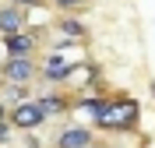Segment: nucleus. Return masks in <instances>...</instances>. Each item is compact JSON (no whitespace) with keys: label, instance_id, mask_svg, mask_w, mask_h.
I'll list each match as a JSON object with an SVG mask.
<instances>
[{"label":"nucleus","instance_id":"f257e3e1","mask_svg":"<svg viewBox=\"0 0 155 148\" xmlns=\"http://www.w3.org/2000/svg\"><path fill=\"white\" fill-rule=\"evenodd\" d=\"M141 127V106L134 95H116V106L109 109L106 120H99L92 130H106V134H134Z\"/></svg>","mask_w":155,"mask_h":148},{"label":"nucleus","instance_id":"f03ea898","mask_svg":"<svg viewBox=\"0 0 155 148\" xmlns=\"http://www.w3.org/2000/svg\"><path fill=\"white\" fill-rule=\"evenodd\" d=\"M74 67H78V60H71L67 53H57V49H49L46 57H42V71H39V78L46 81V85H67L71 81V74H74Z\"/></svg>","mask_w":155,"mask_h":148},{"label":"nucleus","instance_id":"7ed1b4c3","mask_svg":"<svg viewBox=\"0 0 155 148\" xmlns=\"http://www.w3.org/2000/svg\"><path fill=\"white\" fill-rule=\"evenodd\" d=\"M0 71H4L7 85H32L39 78V71H42V60H35V57H4Z\"/></svg>","mask_w":155,"mask_h":148},{"label":"nucleus","instance_id":"20e7f679","mask_svg":"<svg viewBox=\"0 0 155 148\" xmlns=\"http://www.w3.org/2000/svg\"><path fill=\"white\" fill-rule=\"evenodd\" d=\"M95 130L88 127V123H64V127L53 134L49 148H92L95 145Z\"/></svg>","mask_w":155,"mask_h":148},{"label":"nucleus","instance_id":"39448f33","mask_svg":"<svg viewBox=\"0 0 155 148\" xmlns=\"http://www.w3.org/2000/svg\"><path fill=\"white\" fill-rule=\"evenodd\" d=\"M46 120H49V117L42 113V106H39L35 99H32V102H21V106L11 109V127L21 130V134H35Z\"/></svg>","mask_w":155,"mask_h":148},{"label":"nucleus","instance_id":"423d86ee","mask_svg":"<svg viewBox=\"0 0 155 148\" xmlns=\"http://www.w3.org/2000/svg\"><path fill=\"white\" fill-rule=\"evenodd\" d=\"M35 102L42 106V113H46L49 120L53 117H67L71 109H74V95H71L67 88H46V92H39Z\"/></svg>","mask_w":155,"mask_h":148},{"label":"nucleus","instance_id":"0eeeda50","mask_svg":"<svg viewBox=\"0 0 155 148\" xmlns=\"http://www.w3.org/2000/svg\"><path fill=\"white\" fill-rule=\"evenodd\" d=\"M0 46L7 57H35L39 35L35 32H18V35H0Z\"/></svg>","mask_w":155,"mask_h":148},{"label":"nucleus","instance_id":"6e6552de","mask_svg":"<svg viewBox=\"0 0 155 148\" xmlns=\"http://www.w3.org/2000/svg\"><path fill=\"white\" fill-rule=\"evenodd\" d=\"M18 32H28L25 11L14 4H0V35H18Z\"/></svg>","mask_w":155,"mask_h":148},{"label":"nucleus","instance_id":"1a4fd4ad","mask_svg":"<svg viewBox=\"0 0 155 148\" xmlns=\"http://www.w3.org/2000/svg\"><path fill=\"white\" fill-rule=\"evenodd\" d=\"M57 32L64 39H71V42H85L88 39V25L78 18V14H60L57 18Z\"/></svg>","mask_w":155,"mask_h":148},{"label":"nucleus","instance_id":"9d476101","mask_svg":"<svg viewBox=\"0 0 155 148\" xmlns=\"http://www.w3.org/2000/svg\"><path fill=\"white\" fill-rule=\"evenodd\" d=\"M0 99L14 109V106H21V102H32L35 95H32V85H7V88L0 92Z\"/></svg>","mask_w":155,"mask_h":148},{"label":"nucleus","instance_id":"9b49d317","mask_svg":"<svg viewBox=\"0 0 155 148\" xmlns=\"http://www.w3.org/2000/svg\"><path fill=\"white\" fill-rule=\"evenodd\" d=\"M88 4H92V0H49V7L60 11V14H81Z\"/></svg>","mask_w":155,"mask_h":148},{"label":"nucleus","instance_id":"f8f14e48","mask_svg":"<svg viewBox=\"0 0 155 148\" xmlns=\"http://www.w3.org/2000/svg\"><path fill=\"white\" fill-rule=\"evenodd\" d=\"M11 141H14V127H11V120H7V123H0V148H7Z\"/></svg>","mask_w":155,"mask_h":148},{"label":"nucleus","instance_id":"ddd939ff","mask_svg":"<svg viewBox=\"0 0 155 148\" xmlns=\"http://www.w3.org/2000/svg\"><path fill=\"white\" fill-rule=\"evenodd\" d=\"M4 4H14V7H21V11H28V7H42L46 0H4Z\"/></svg>","mask_w":155,"mask_h":148},{"label":"nucleus","instance_id":"4468645a","mask_svg":"<svg viewBox=\"0 0 155 148\" xmlns=\"http://www.w3.org/2000/svg\"><path fill=\"white\" fill-rule=\"evenodd\" d=\"M7 120H11V106L0 99V123H7Z\"/></svg>","mask_w":155,"mask_h":148},{"label":"nucleus","instance_id":"2eb2a0df","mask_svg":"<svg viewBox=\"0 0 155 148\" xmlns=\"http://www.w3.org/2000/svg\"><path fill=\"white\" fill-rule=\"evenodd\" d=\"M4 88H7V78H4V71H0V92H4Z\"/></svg>","mask_w":155,"mask_h":148},{"label":"nucleus","instance_id":"dca6fc26","mask_svg":"<svg viewBox=\"0 0 155 148\" xmlns=\"http://www.w3.org/2000/svg\"><path fill=\"white\" fill-rule=\"evenodd\" d=\"M92 148H106V145H102V141H95V145H92Z\"/></svg>","mask_w":155,"mask_h":148},{"label":"nucleus","instance_id":"f3484780","mask_svg":"<svg viewBox=\"0 0 155 148\" xmlns=\"http://www.w3.org/2000/svg\"><path fill=\"white\" fill-rule=\"evenodd\" d=\"M152 99H155V81H152Z\"/></svg>","mask_w":155,"mask_h":148}]
</instances>
